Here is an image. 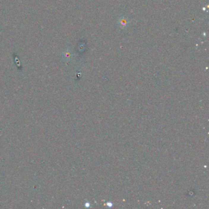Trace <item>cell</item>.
Masks as SVG:
<instances>
[{"instance_id": "1", "label": "cell", "mask_w": 209, "mask_h": 209, "mask_svg": "<svg viewBox=\"0 0 209 209\" xmlns=\"http://www.w3.org/2000/svg\"><path fill=\"white\" fill-rule=\"evenodd\" d=\"M120 24L122 25V26H126L127 24H128V21L126 20V19L124 17H123L121 18L120 20Z\"/></svg>"}]
</instances>
